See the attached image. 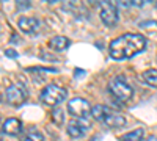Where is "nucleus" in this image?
<instances>
[{"instance_id":"f257e3e1","label":"nucleus","mask_w":157,"mask_h":141,"mask_svg":"<svg viewBox=\"0 0 157 141\" xmlns=\"http://www.w3.org/2000/svg\"><path fill=\"white\" fill-rule=\"evenodd\" d=\"M146 47V38L138 33H126L115 38L109 46V52L113 60H127L143 52Z\"/></svg>"},{"instance_id":"f03ea898","label":"nucleus","mask_w":157,"mask_h":141,"mask_svg":"<svg viewBox=\"0 0 157 141\" xmlns=\"http://www.w3.org/2000/svg\"><path fill=\"white\" fill-rule=\"evenodd\" d=\"M109 89H110V93H112L116 99H120V100H123V102L130 100V99H132V96H134L132 86L126 82V79H124L123 75H118V77H115L113 80H110Z\"/></svg>"},{"instance_id":"7ed1b4c3","label":"nucleus","mask_w":157,"mask_h":141,"mask_svg":"<svg viewBox=\"0 0 157 141\" xmlns=\"http://www.w3.org/2000/svg\"><path fill=\"white\" fill-rule=\"evenodd\" d=\"M66 96H68L66 89L54 83L47 85L41 91V100L46 105H54V107H58V104L66 99Z\"/></svg>"},{"instance_id":"20e7f679","label":"nucleus","mask_w":157,"mask_h":141,"mask_svg":"<svg viewBox=\"0 0 157 141\" xmlns=\"http://www.w3.org/2000/svg\"><path fill=\"white\" fill-rule=\"evenodd\" d=\"M68 111L77 119H83L88 114H91V105L90 102L82 97H74L68 102Z\"/></svg>"},{"instance_id":"39448f33","label":"nucleus","mask_w":157,"mask_h":141,"mask_svg":"<svg viewBox=\"0 0 157 141\" xmlns=\"http://www.w3.org/2000/svg\"><path fill=\"white\" fill-rule=\"evenodd\" d=\"M101 20L107 27H113L118 22V6L112 2H101Z\"/></svg>"},{"instance_id":"423d86ee","label":"nucleus","mask_w":157,"mask_h":141,"mask_svg":"<svg viewBox=\"0 0 157 141\" xmlns=\"http://www.w3.org/2000/svg\"><path fill=\"white\" fill-rule=\"evenodd\" d=\"M5 96H6V100L10 102L11 105H14V107L22 105L25 102V99H27V93H25L21 86H16V85L8 86Z\"/></svg>"},{"instance_id":"0eeeda50","label":"nucleus","mask_w":157,"mask_h":141,"mask_svg":"<svg viewBox=\"0 0 157 141\" xmlns=\"http://www.w3.org/2000/svg\"><path fill=\"white\" fill-rule=\"evenodd\" d=\"M88 130H90V124L83 122L82 119L72 121V122L68 125V133H69V136H72V138H80V136H83Z\"/></svg>"},{"instance_id":"6e6552de","label":"nucleus","mask_w":157,"mask_h":141,"mask_svg":"<svg viewBox=\"0 0 157 141\" xmlns=\"http://www.w3.org/2000/svg\"><path fill=\"white\" fill-rule=\"evenodd\" d=\"M17 25H19V28H21L24 33H35V32L39 28L38 19L30 17V16H22V17L17 20Z\"/></svg>"},{"instance_id":"1a4fd4ad","label":"nucleus","mask_w":157,"mask_h":141,"mask_svg":"<svg viewBox=\"0 0 157 141\" xmlns=\"http://www.w3.org/2000/svg\"><path fill=\"white\" fill-rule=\"evenodd\" d=\"M104 124L110 129H121V127L126 125V118L123 114H118L115 111H112L110 114H107L105 119H104Z\"/></svg>"},{"instance_id":"9d476101","label":"nucleus","mask_w":157,"mask_h":141,"mask_svg":"<svg viewBox=\"0 0 157 141\" xmlns=\"http://www.w3.org/2000/svg\"><path fill=\"white\" fill-rule=\"evenodd\" d=\"M21 130H22V124L16 118H8L3 122V125H2V132L6 133V135H11V136L21 133Z\"/></svg>"},{"instance_id":"9b49d317","label":"nucleus","mask_w":157,"mask_h":141,"mask_svg":"<svg viewBox=\"0 0 157 141\" xmlns=\"http://www.w3.org/2000/svg\"><path fill=\"white\" fill-rule=\"evenodd\" d=\"M69 44H71V41L66 36H54L49 41V47L54 49V50H64V49L69 47Z\"/></svg>"},{"instance_id":"f8f14e48","label":"nucleus","mask_w":157,"mask_h":141,"mask_svg":"<svg viewBox=\"0 0 157 141\" xmlns=\"http://www.w3.org/2000/svg\"><path fill=\"white\" fill-rule=\"evenodd\" d=\"M112 110L105 105H94L93 108H91V116H93L96 121H101L104 122V119H105L107 114H110Z\"/></svg>"},{"instance_id":"ddd939ff","label":"nucleus","mask_w":157,"mask_h":141,"mask_svg":"<svg viewBox=\"0 0 157 141\" xmlns=\"http://www.w3.org/2000/svg\"><path fill=\"white\" fill-rule=\"evenodd\" d=\"M141 79L149 86L157 88V69H146L145 72L141 74Z\"/></svg>"},{"instance_id":"4468645a","label":"nucleus","mask_w":157,"mask_h":141,"mask_svg":"<svg viewBox=\"0 0 157 141\" xmlns=\"http://www.w3.org/2000/svg\"><path fill=\"white\" fill-rule=\"evenodd\" d=\"M143 135H145L143 129H135L132 132L123 135L121 136V141H143Z\"/></svg>"},{"instance_id":"2eb2a0df","label":"nucleus","mask_w":157,"mask_h":141,"mask_svg":"<svg viewBox=\"0 0 157 141\" xmlns=\"http://www.w3.org/2000/svg\"><path fill=\"white\" fill-rule=\"evenodd\" d=\"M22 141H44V136L41 132H38L36 129H29L24 133Z\"/></svg>"},{"instance_id":"dca6fc26","label":"nucleus","mask_w":157,"mask_h":141,"mask_svg":"<svg viewBox=\"0 0 157 141\" xmlns=\"http://www.w3.org/2000/svg\"><path fill=\"white\" fill-rule=\"evenodd\" d=\"M50 114H52V121H54L57 125H61L64 122V111H63L61 107H55Z\"/></svg>"},{"instance_id":"f3484780","label":"nucleus","mask_w":157,"mask_h":141,"mask_svg":"<svg viewBox=\"0 0 157 141\" xmlns=\"http://www.w3.org/2000/svg\"><path fill=\"white\" fill-rule=\"evenodd\" d=\"M146 141H157V136H149Z\"/></svg>"},{"instance_id":"a211bd4d","label":"nucleus","mask_w":157,"mask_h":141,"mask_svg":"<svg viewBox=\"0 0 157 141\" xmlns=\"http://www.w3.org/2000/svg\"><path fill=\"white\" fill-rule=\"evenodd\" d=\"M17 6H24V3H17ZM30 6V3H25V8H29Z\"/></svg>"},{"instance_id":"6ab92c4d","label":"nucleus","mask_w":157,"mask_h":141,"mask_svg":"<svg viewBox=\"0 0 157 141\" xmlns=\"http://www.w3.org/2000/svg\"><path fill=\"white\" fill-rule=\"evenodd\" d=\"M0 35H2V24H0Z\"/></svg>"},{"instance_id":"aec40b11","label":"nucleus","mask_w":157,"mask_h":141,"mask_svg":"<svg viewBox=\"0 0 157 141\" xmlns=\"http://www.w3.org/2000/svg\"><path fill=\"white\" fill-rule=\"evenodd\" d=\"M0 141H2V135H0Z\"/></svg>"}]
</instances>
